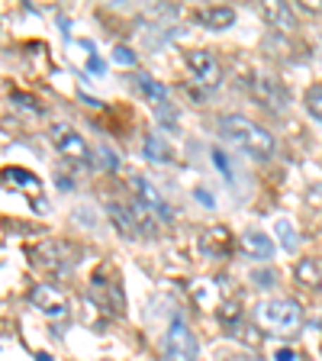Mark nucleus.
Masks as SVG:
<instances>
[{
	"label": "nucleus",
	"mask_w": 322,
	"mask_h": 361,
	"mask_svg": "<svg viewBox=\"0 0 322 361\" xmlns=\"http://www.w3.org/2000/svg\"><path fill=\"white\" fill-rule=\"evenodd\" d=\"M278 235H280V245L287 248V252H297V235H293V226H290V219H278Z\"/></svg>",
	"instance_id": "obj_22"
},
{
	"label": "nucleus",
	"mask_w": 322,
	"mask_h": 361,
	"mask_svg": "<svg viewBox=\"0 0 322 361\" xmlns=\"http://www.w3.org/2000/svg\"><path fill=\"white\" fill-rule=\"evenodd\" d=\"M248 87H252V97H255L258 104L264 106V110L278 113V116H284V113H287L290 94H287V87H284V84H280L274 75H252Z\"/></svg>",
	"instance_id": "obj_6"
},
{
	"label": "nucleus",
	"mask_w": 322,
	"mask_h": 361,
	"mask_svg": "<svg viewBox=\"0 0 322 361\" xmlns=\"http://www.w3.org/2000/svg\"><path fill=\"white\" fill-rule=\"evenodd\" d=\"M87 68L94 71V75H104V68H106V65L97 59V55H90V59H87Z\"/></svg>",
	"instance_id": "obj_24"
},
{
	"label": "nucleus",
	"mask_w": 322,
	"mask_h": 361,
	"mask_svg": "<svg viewBox=\"0 0 322 361\" xmlns=\"http://www.w3.org/2000/svg\"><path fill=\"white\" fill-rule=\"evenodd\" d=\"M219 135H223L225 142H233L239 152H245L248 158H255V161H268L274 155V135L264 126H258L255 120L242 116V113L223 116L219 120Z\"/></svg>",
	"instance_id": "obj_1"
},
{
	"label": "nucleus",
	"mask_w": 322,
	"mask_h": 361,
	"mask_svg": "<svg viewBox=\"0 0 322 361\" xmlns=\"http://www.w3.org/2000/svg\"><path fill=\"white\" fill-rule=\"evenodd\" d=\"M200 248L210 258L229 255V248H233V235H229V229H225V226H210V229L200 235Z\"/></svg>",
	"instance_id": "obj_13"
},
{
	"label": "nucleus",
	"mask_w": 322,
	"mask_h": 361,
	"mask_svg": "<svg viewBox=\"0 0 322 361\" xmlns=\"http://www.w3.org/2000/svg\"><path fill=\"white\" fill-rule=\"evenodd\" d=\"M49 142H52L55 152H58L65 161H71V165H81V168L94 165L87 139H84L81 133H75L68 123H52V126H49Z\"/></svg>",
	"instance_id": "obj_3"
},
{
	"label": "nucleus",
	"mask_w": 322,
	"mask_h": 361,
	"mask_svg": "<svg viewBox=\"0 0 322 361\" xmlns=\"http://www.w3.org/2000/svg\"><path fill=\"white\" fill-rule=\"evenodd\" d=\"M293 358H297L293 348H278V352H274V361H293Z\"/></svg>",
	"instance_id": "obj_25"
},
{
	"label": "nucleus",
	"mask_w": 322,
	"mask_h": 361,
	"mask_svg": "<svg viewBox=\"0 0 322 361\" xmlns=\"http://www.w3.org/2000/svg\"><path fill=\"white\" fill-rule=\"evenodd\" d=\"M197 20H200L206 30L223 32V30H229V26L235 23V10L233 7H206V10H200Z\"/></svg>",
	"instance_id": "obj_19"
},
{
	"label": "nucleus",
	"mask_w": 322,
	"mask_h": 361,
	"mask_svg": "<svg viewBox=\"0 0 322 361\" xmlns=\"http://www.w3.org/2000/svg\"><path fill=\"white\" fill-rule=\"evenodd\" d=\"M135 87L142 90V97L151 104V110H155V116H158V123H161V126H174V123H178V110H174L171 100H168V87H165V84H158L155 78L142 75V78H135Z\"/></svg>",
	"instance_id": "obj_8"
},
{
	"label": "nucleus",
	"mask_w": 322,
	"mask_h": 361,
	"mask_svg": "<svg viewBox=\"0 0 322 361\" xmlns=\"http://www.w3.org/2000/svg\"><path fill=\"white\" fill-rule=\"evenodd\" d=\"M255 319L264 332H274V336H293V332H300L303 326V307L297 300H264L258 303L255 310Z\"/></svg>",
	"instance_id": "obj_2"
},
{
	"label": "nucleus",
	"mask_w": 322,
	"mask_h": 361,
	"mask_svg": "<svg viewBox=\"0 0 322 361\" xmlns=\"http://www.w3.org/2000/svg\"><path fill=\"white\" fill-rule=\"evenodd\" d=\"M36 361H52V358H49V355L42 352V355H36Z\"/></svg>",
	"instance_id": "obj_26"
},
{
	"label": "nucleus",
	"mask_w": 322,
	"mask_h": 361,
	"mask_svg": "<svg viewBox=\"0 0 322 361\" xmlns=\"http://www.w3.org/2000/svg\"><path fill=\"white\" fill-rule=\"evenodd\" d=\"M142 152H145V158H149V161H155V165H168V161L174 158V152H171V145H168V139H165V135H158V133H149V135H145Z\"/></svg>",
	"instance_id": "obj_18"
},
{
	"label": "nucleus",
	"mask_w": 322,
	"mask_h": 361,
	"mask_svg": "<svg viewBox=\"0 0 322 361\" xmlns=\"http://www.w3.org/2000/svg\"><path fill=\"white\" fill-rule=\"evenodd\" d=\"M71 258H75V248L68 245V242H58V239H49V242L32 248L36 268L49 271L55 278H71V271H75V262H71Z\"/></svg>",
	"instance_id": "obj_4"
},
{
	"label": "nucleus",
	"mask_w": 322,
	"mask_h": 361,
	"mask_svg": "<svg viewBox=\"0 0 322 361\" xmlns=\"http://www.w3.org/2000/svg\"><path fill=\"white\" fill-rule=\"evenodd\" d=\"M303 106H306V113L313 116V120L322 123V84H313V87L306 90V97H303Z\"/></svg>",
	"instance_id": "obj_21"
},
{
	"label": "nucleus",
	"mask_w": 322,
	"mask_h": 361,
	"mask_svg": "<svg viewBox=\"0 0 322 361\" xmlns=\"http://www.w3.org/2000/svg\"><path fill=\"white\" fill-rule=\"evenodd\" d=\"M197 355H200V345H197L194 329H190L187 319L178 313L165 332V358L168 361H197Z\"/></svg>",
	"instance_id": "obj_5"
},
{
	"label": "nucleus",
	"mask_w": 322,
	"mask_h": 361,
	"mask_svg": "<svg viewBox=\"0 0 322 361\" xmlns=\"http://www.w3.org/2000/svg\"><path fill=\"white\" fill-rule=\"evenodd\" d=\"M293 278L309 290H322V258H303L293 268Z\"/></svg>",
	"instance_id": "obj_17"
},
{
	"label": "nucleus",
	"mask_w": 322,
	"mask_h": 361,
	"mask_svg": "<svg viewBox=\"0 0 322 361\" xmlns=\"http://www.w3.org/2000/svg\"><path fill=\"white\" fill-rule=\"evenodd\" d=\"M239 245L245 248V255H252V258H258V262H268L271 255H274V242H271V235H264V233H245L239 239Z\"/></svg>",
	"instance_id": "obj_16"
},
{
	"label": "nucleus",
	"mask_w": 322,
	"mask_h": 361,
	"mask_svg": "<svg viewBox=\"0 0 322 361\" xmlns=\"http://www.w3.org/2000/svg\"><path fill=\"white\" fill-rule=\"evenodd\" d=\"M187 68L194 71V81L203 84V87H219V81H223V68H219L216 55L206 52V49H194V52H187Z\"/></svg>",
	"instance_id": "obj_11"
},
{
	"label": "nucleus",
	"mask_w": 322,
	"mask_h": 361,
	"mask_svg": "<svg viewBox=\"0 0 322 361\" xmlns=\"http://www.w3.org/2000/svg\"><path fill=\"white\" fill-rule=\"evenodd\" d=\"M30 303L32 307H39V313H45L49 319H61V316L71 313L68 297L52 284H32L30 287Z\"/></svg>",
	"instance_id": "obj_9"
},
{
	"label": "nucleus",
	"mask_w": 322,
	"mask_h": 361,
	"mask_svg": "<svg viewBox=\"0 0 322 361\" xmlns=\"http://www.w3.org/2000/svg\"><path fill=\"white\" fill-rule=\"evenodd\" d=\"M216 316H219V323H223L225 329L233 332L235 326L242 323V303H239V300H225L223 307H219V313H216Z\"/></svg>",
	"instance_id": "obj_20"
},
{
	"label": "nucleus",
	"mask_w": 322,
	"mask_h": 361,
	"mask_svg": "<svg viewBox=\"0 0 322 361\" xmlns=\"http://www.w3.org/2000/svg\"><path fill=\"white\" fill-rule=\"evenodd\" d=\"M106 216H110V223L120 229L123 239H142V226H139V216H135V210L129 207V203H120V200H110L106 203Z\"/></svg>",
	"instance_id": "obj_12"
},
{
	"label": "nucleus",
	"mask_w": 322,
	"mask_h": 361,
	"mask_svg": "<svg viewBox=\"0 0 322 361\" xmlns=\"http://www.w3.org/2000/svg\"><path fill=\"white\" fill-rule=\"evenodd\" d=\"M129 184H132V197H135L139 203H142V207L158 219V223H171V219H174L171 207H168L165 197L158 194V188L151 184V180H145V178H132Z\"/></svg>",
	"instance_id": "obj_10"
},
{
	"label": "nucleus",
	"mask_w": 322,
	"mask_h": 361,
	"mask_svg": "<svg viewBox=\"0 0 322 361\" xmlns=\"http://www.w3.org/2000/svg\"><path fill=\"white\" fill-rule=\"evenodd\" d=\"M113 59L120 61V65H135L132 49H126V45H116V52H113Z\"/></svg>",
	"instance_id": "obj_23"
},
{
	"label": "nucleus",
	"mask_w": 322,
	"mask_h": 361,
	"mask_svg": "<svg viewBox=\"0 0 322 361\" xmlns=\"http://www.w3.org/2000/svg\"><path fill=\"white\" fill-rule=\"evenodd\" d=\"M261 13L268 16V23L274 26V30L280 32H293L297 30V16H293L290 4H280V0H271V4H264Z\"/></svg>",
	"instance_id": "obj_14"
},
{
	"label": "nucleus",
	"mask_w": 322,
	"mask_h": 361,
	"mask_svg": "<svg viewBox=\"0 0 322 361\" xmlns=\"http://www.w3.org/2000/svg\"><path fill=\"white\" fill-rule=\"evenodd\" d=\"M90 297L104 303L110 316H123V310H126V300H123V290H120V278H116L106 264L104 268H97V274H94Z\"/></svg>",
	"instance_id": "obj_7"
},
{
	"label": "nucleus",
	"mask_w": 322,
	"mask_h": 361,
	"mask_svg": "<svg viewBox=\"0 0 322 361\" xmlns=\"http://www.w3.org/2000/svg\"><path fill=\"white\" fill-rule=\"evenodd\" d=\"M4 180H7V188L23 190V194H30L32 200H36V197L42 200V184H39L36 174L23 171V168H7V171H4Z\"/></svg>",
	"instance_id": "obj_15"
}]
</instances>
